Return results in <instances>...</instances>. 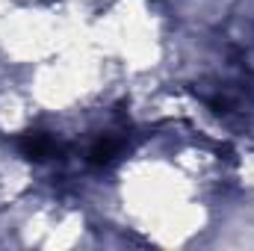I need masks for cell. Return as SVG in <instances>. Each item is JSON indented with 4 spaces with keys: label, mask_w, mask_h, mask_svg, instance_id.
I'll return each instance as SVG.
<instances>
[{
    "label": "cell",
    "mask_w": 254,
    "mask_h": 251,
    "mask_svg": "<svg viewBox=\"0 0 254 251\" xmlns=\"http://www.w3.org/2000/svg\"><path fill=\"white\" fill-rule=\"evenodd\" d=\"M122 154V139H116V136H101V139H95L92 142V148H89V163L95 166V169H104V166H110V163H116V157Z\"/></svg>",
    "instance_id": "2"
},
{
    "label": "cell",
    "mask_w": 254,
    "mask_h": 251,
    "mask_svg": "<svg viewBox=\"0 0 254 251\" xmlns=\"http://www.w3.org/2000/svg\"><path fill=\"white\" fill-rule=\"evenodd\" d=\"M15 148H18L27 160H36V163L54 160V157H60V151H63V145H60L51 133H45V130L18 133V136H15Z\"/></svg>",
    "instance_id": "1"
}]
</instances>
